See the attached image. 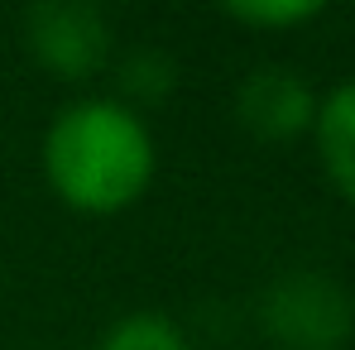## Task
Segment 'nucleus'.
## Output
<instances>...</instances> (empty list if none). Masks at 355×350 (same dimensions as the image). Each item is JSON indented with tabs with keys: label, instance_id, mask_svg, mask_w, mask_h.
<instances>
[{
	"label": "nucleus",
	"instance_id": "7ed1b4c3",
	"mask_svg": "<svg viewBox=\"0 0 355 350\" xmlns=\"http://www.w3.org/2000/svg\"><path fill=\"white\" fill-rule=\"evenodd\" d=\"M19 44L62 87L96 82L116 62V24L92 0H34L19 15Z\"/></svg>",
	"mask_w": 355,
	"mask_h": 350
},
{
	"label": "nucleus",
	"instance_id": "f03ea898",
	"mask_svg": "<svg viewBox=\"0 0 355 350\" xmlns=\"http://www.w3.org/2000/svg\"><path fill=\"white\" fill-rule=\"evenodd\" d=\"M254 322L279 350H346L355 297L327 269H284L254 297Z\"/></svg>",
	"mask_w": 355,
	"mask_h": 350
},
{
	"label": "nucleus",
	"instance_id": "0eeeda50",
	"mask_svg": "<svg viewBox=\"0 0 355 350\" xmlns=\"http://www.w3.org/2000/svg\"><path fill=\"white\" fill-rule=\"evenodd\" d=\"M96 350H192V336L178 326L168 312H154V307H139V312H125L116 317Z\"/></svg>",
	"mask_w": 355,
	"mask_h": 350
},
{
	"label": "nucleus",
	"instance_id": "f257e3e1",
	"mask_svg": "<svg viewBox=\"0 0 355 350\" xmlns=\"http://www.w3.org/2000/svg\"><path fill=\"white\" fill-rule=\"evenodd\" d=\"M39 164L62 207L82 216H116L154 187L159 144L139 111L120 106L116 96H82L49 120Z\"/></svg>",
	"mask_w": 355,
	"mask_h": 350
},
{
	"label": "nucleus",
	"instance_id": "20e7f679",
	"mask_svg": "<svg viewBox=\"0 0 355 350\" xmlns=\"http://www.w3.org/2000/svg\"><path fill=\"white\" fill-rule=\"evenodd\" d=\"M317 91L312 82L284 67V62H259L250 67L236 82V96H231V116L236 125L259 139V144H293L302 134H312V120H317Z\"/></svg>",
	"mask_w": 355,
	"mask_h": 350
},
{
	"label": "nucleus",
	"instance_id": "423d86ee",
	"mask_svg": "<svg viewBox=\"0 0 355 350\" xmlns=\"http://www.w3.org/2000/svg\"><path fill=\"white\" fill-rule=\"evenodd\" d=\"M111 72H116V101L120 106H130V111H154V106H164L168 96L178 91V58L168 49H159V44H139V49H116V62H111Z\"/></svg>",
	"mask_w": 355,
	"mask_h": 350
},
{
	"label": "nucleus",
	"instance_id": "6e6552de",
	"mask_svg": "<svg viewBox=\"0 0 355 350\" xmlns=\"http://www.w3.org/2000/svg\"><path fill=\"white\" fill-rule=\"evenodd\" d=\"M221 15L231 24L259 29V34H288V29H302V24L322 19V5L317 0H236Z\"/></svg>",
	"mask_w": 355,
	"mask_h": 350
},
{
	"label": "nucleus",
	"instance_id": "39448f33",
	"mask_svg": "<svg viewBox=\"0 0 355 350\" xmlns=\"http://www.w3.org/2000/svg\"><path fill=\"white\" fill-rule=\"evenodd\" d=\"M312 144H317V159H322L327 182L336 187V197L355 211V77L336 82L317 101Z\"/></svg>",
	"mask_w": 355,
	"mask_h": 350
}]
</instances>
